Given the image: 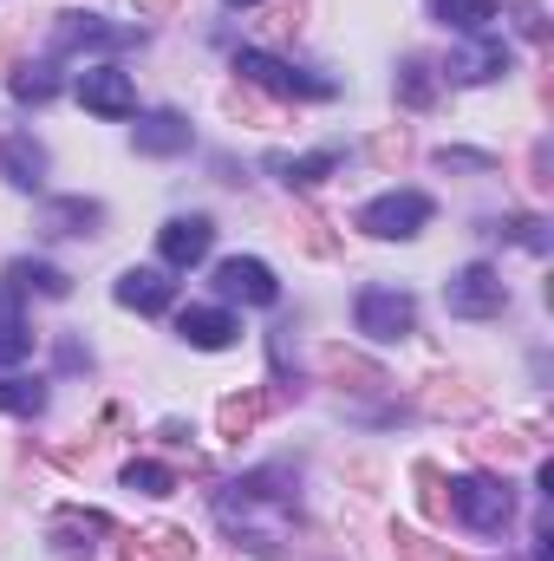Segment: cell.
<instances>
[{"label":"cell","mask_w":554,"mask_h":561,"mask_svg":"<svg viewBox=\"0 0 554 561\" xmlns=\"http://www.w3.org/2000/svg\"><path fill=\"white\" fill-rule=\"evenodd\" d=\"M112 294H118V307H131V313H163V307L176 300V280H170V268H125Z\"/></svg>","instance_id":"10"},{"label":"cell","mask_w":554,"mask_h":561,"mask_svg":"<svg viewBox=\"0 0 554 561\" xmlns=\"http://www.w3.org/2000/svg\"><path fill=\"white\" fill-rule=\"evenodd\" d=\"M20 359H33V327L20 313V294L0 287V366H20Z\"/></svg>","instance_id":"16"},{"label":"cell","mask_w":554,"mask_h":561,"mask_svg":"<svg viewBox=\"0 0 554 561\" xmlns=\"http://www.w3.org/2000/svg\"><path fill=\"white\" fill-rule=\"evenodd\" d=\"M0 412L39 419V412H46V386H39V379H0Z\"/></svg>","instance_id":"20"},{"label":"cell","mask_w":554,"mask_h":561,"mask_svg":"<svg viewBox=\"0 0 554 561\" xmlns=\"http://www.w3.org/2000/svg\"><path fill=\"white\" fill-rule=\"evenodd\" d=\"M79 105L99 118H138V85L125 66H85L79 72Z\"/></svg>","instance_id":"6"},{"label":"cell","mask_w":554,"mask_h":561,"mask_svg":"<svg viewBox=\"0 0 554 561\" xmlns=\"http://www.w3.org/2000/svg\"><path fill=\"white\" fill-rule=\"evenodd\" d=\"M131 144H138L143 157H176V150L196 144V131H189V118H176V112H143L138 125H131Z\"/></svg>","instance_id":"12"},{"label":"cell","mask_w":554,"mask_h":561,"mask_svg":"<svg viewBox=\"0 0 554 561\" xmlns=\"http://www.w3.org/2000/svg\"><path fill=\"white\" fill-rule=\"evenodd\" d=\"M229 7H255V0H229Z\"/></svg>","instance_id":"26"},{"label":"cell","mask_w":554,"mask_h":561,"mask_svg":"<svg viewBox=\"0 0 554 561\" xmlns=\"http://www.w3.org/2000/svg\"><path fill=\"white\" fill-rule=\"evenodd\" d=\"M7 287H13V294L33 287V294H46V300H66V294H72V275L53 268V262H26V255H20V262H7Z\"/></svg>","instance_id":"17"},{"label":"cell","mask_w":554,"mask_h":561,"mask_svg":"<svg viewBox=\"0 0 554 561\" xmlns=\"http://www.w3.org/2000/svg\"><path fill=\"white\" fill-rule=\"evenodd\" d=\"M353 320H359V333H366V340L392 346V340H405V333L417 327V300L405 294V287H359Z\"/></svg>","instance_id":"2"},{"label":"cell","mask_w":554,"mask_h":561,"mask_svg":"<svg viewBox=\"0 0 554 561\" xmlns=\"http://www.w3.org/2000/svg\"><path fill=\"white\" fill-rule=\"evenodd\" d=\"M443 307L457 320H489V313L509 307V287H503V275L489 262H470V268H457V275L443 280Z\"/></svg>","instance_id":"4"},{"label":"cell","mask_w":554,"mask_h":561,"mask_svg":"<svg viewBox=\"0 0 554 561\" xmlns=\"http://www.w3.org/2000/svg\"><path fill=\"white\" fill-rule=\"evenodd\" d=\"M437 20H443V26H457L463 39H476V33H489V26H496V0H437Z\"/></svg>","instance_id":"18"},{"label":"cell","mask_w":554,"mask_h":561,"mask_svg":"<svg viewBox=\"0 0 554 561\" xmlns=\"http://www.w3.org/2000/svg\"><path fill=\"white\" fill-rule=\"evenodd\" d=\"M125 490H138V496H170L176 477H170L163 463H131V470H125Z\"/></svg>","instance_id":"22"},{"label":"cell","mask_w":554,"mask_h":561,"mask_svg":"<svg viewBox=\"0 0 554 561\" xmlns=\"http://www.w3.org/2000/svg\"><path fill=\"white\" fill-rule=\"evenodd\" d=\"M53 92H59L53 66H20V72H13V99H20V105H46Z\"/></svg>","instance_id":"21"},{"label":"cell","mask_w":554,"mask_h":561,"mask_svg":"<svg viewBox=\"0 0 554 561\" xmlns=\"http://www.w3.org/2000/svg\"><path fill=\"white\" fill-rule=\"evenodd\" d=\"M216 287H222V300H242V307H275L280 300L275 268L255 262V255H229V262L216 268Z\"/></svg>","instance_id":"8"},{"label":"cell","mask_w":554,"mask_h":561,"mask_svg":"<svg viewBox=\"0 0 554 561\" xmlns=\"http://www.w3.org/2000/svg\"><path fill=\"white\" fill-rule=\"evenodd\" d=\"M450 510L463 516V529L503 536V523L516 516V496H509V483H496V477H457V483H450Z\"/></svg>","instance_id":"1"},{"label":"cell","mask_w":554,"mask_h":561,"mask_svg":"<svg viewBox=\"0 0 554 561\" xmlns=\"http://www.w3.org/2000/svg\"><path fill=\"white\" fill-rule=\"evenodd\" d=\"M99 222H105V203H92V196H53V203H39V229L46 236H99Z\"/></svg>","instance_id":"11"},{"label":"cell","mask_w":554,"mask_h":561,"mask_svg":"<svg viewBox=\"0 0 554 561\" xmlns=\"http://www.w3.org/2000/svg\"><path fill=\"white\" fill-rule=\"evenodd\" d=\"M143 542H150V556H163V561H183V556H189V536H176V529H150Z\"/></svg>","instance_id":"24"},{"label":"cell","mask_w":554,"mask_h":561,"mask_svg":"<svg viewBox=\"0 0 554 561\" xmlns=\"http://www.w3.org/2000/svg\"><path fill=\"white\" fill-rule=\"evenodd\" d=\"M0 176H7L13 190H39V183H46V144H33L26 131L0 138Z\"/></svg>","instance_id":"13"},{"label":"cell","mask_w":554,"mask_h":561,"mask_svg":"<svg viewBox=\"0 0 554 561\" xmlns=\"http://www.w3.org/2000/svg\"><path fill=\"white\" fill-rule=\"evenodd\" d=\"M235 72H242L249 85L275 92V99H333V79H307V72H293L287 59H275V53H255V46L235 59Z\"/></svg>","instance_id":"5"},{"label":"cell","mask_w":554,"mask_h":561,"mask_svg":"<svg viewBox=\"0 0 554 561\" xmlns=\"http://www.w3.org/2000/svg\"><path fill=\"white\" fill-rule=\"evenodd\" d=\"M430 222V196L424 190H385L359 209V229L379 236V242H412L417 229Z\"/></svg>","instance_id":"3"},{"label":"cell","mask_w":554,"mask_h":561,"mask_svg":"<svg viewBox=\"0 0 554 561\" xmlns=\"http://www.w3.org/2000/svg\"><path fill=\"white\" fill-rule=\"evenodd\" d=\"M255 412H262V399H229V405H222V431L242 437V431L255 424Z\"/></svg>","instance_id":"23"},{"label":"cell","mask_w":554,"mask_h":561,"mask_svg":"<svg viewBox=\"0 0 554 561\" xmlns=\"http://www.w3.org/2000/svg\"><path fill=\"white\" fill-rule=\"evenodd\" d=\"M131 33H118V26H105L99 13H59V26H53V53H85V46H125Z\"/></svg>","instance_id":"14"},{"label":"cell","mask_w":554,"mask_h":561,"mask_svg":"<svg viewBox=\"0 0 554 561\" xmlns=\"http://www.w3.org/2000/svg\"><path fill=\"white\" fill-rule=\"evenodd\" d=\"M496 72H509V46H503V39H489V33H476V46L450 59V79H463V85L496 79Z\"/></svg>","instance_id":"15"},{"label":"cell","mask_w":554,"mask_h":561,"mask_svg":"<svg viewBox=\"0 0 554 561\" xmlns=\"http://www.w3.org/2000/svg\"><path fill=\"white\" fill-rule=\"evenodd\" d=\"M209 249H216V222H209V216H170V222L157 229L163 268H196V262H209Z\"/></svg>","instance_id":"7"},{"label":"cell","mask_w":554,"mask_h":561,"mask_svg":"<svg viewBox=\"0 0 554 561\" xmlns=\"http://www.w3.org/2000/svg\"><path fill=\"white\" fill-rule=\"evenodd\" d=\"M333 163H339V150H320V157H268V170H275L280 183H293V190L320 183V176H326Z\"/></svg>","instance_id":"19"},{"label":"cell","mask_w":554,"mask_h":561,"mask_svg":"<svg viewBox=\"0 0 554 561\" xmlns=\"http://www.w3.org/2000/svg\"><path fill=\"white\" fill-rule=\"evenodd\" d=\"M176 333H183L196 353H222V346H235L242 320H235L229 307H183V313H176Z\"/></svg>","instance_id":"9"},{"label":"cell","mask_w":554,"mask_h":561,"mask_svg":"<svg viewBox=\"0 0 554 561\" xmlns=\"http://www.w3.org/2000/svg\"><path fill=\"white\" fill-rule=\"evenodd\" d=\"M143 13H163V7H170V0H138Z\"/></svg>","instance_id":"25"}]
</instances>
